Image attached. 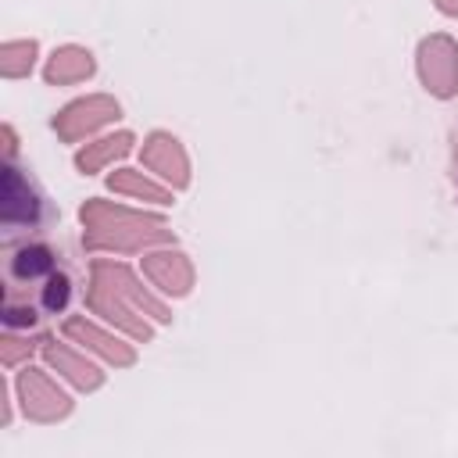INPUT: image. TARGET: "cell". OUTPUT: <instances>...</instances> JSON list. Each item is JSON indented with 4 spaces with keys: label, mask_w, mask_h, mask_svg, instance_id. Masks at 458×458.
I'll use <instances>...</instances> for the list:
<instances>
[{
    "label": "cell",
    "mask_w": 458,
    "mask_h": 458,
    "mask_svg": "<svg viewBox=\"0 0 458 458\" xmlns=\"http://www.w3.org/2000/svg\"><path fill=\"white\" fill-rule=\"evenodd\" d=\"M4 247V326L36 329L47 318L61 315L75 293V279L61 254L36 236Z\"/></svg>",
    "instance_id": "1"
},
{
    "label": "cell",
    "mask_w": 458,
    "mask_h": 458,
    "mask_svg": "<svg viewBox=\"0 0 458 458\" xmlns=\"http://www.w3.org/2000/svg\"><path fill=\"white\" fill-rule=\"evenodd\" d=\"M54 222V208L43 193V186L25 172L14 157L4 161V204H0V229L4 243L32 240Z\"/></svg>",
    "instance_id": "2"
}]
</instances>
